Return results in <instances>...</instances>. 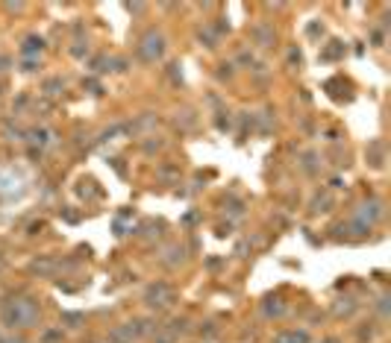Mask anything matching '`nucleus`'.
<instances>
[{
  "label": "nucleus",
  "instance_id": "1",
  "mask_svg": "<svg viewBox=\"0 0 391 343\" xmlns=\"http://www.w3.org/2000/svg\"><path fill=\"white\" fill-rule=\"evenodd\" d=\"M274 343H309V335H306V332H297V328H295V332H283V335H276V337H274Z\"/></svg>",
  "mask_w": 391,
  "mask_h": 343
},
{
  "label": "nucleus",
  "instance_id": "2",
  "mask_svg": "<svg viewBox=\"0 0 391 343\" xmlns=\"http://www.w3.org/2000/svg\"><path fill=\"white\" fill-rule=\"evenodd\" d=\"M320 343H341L339 337H327V340H320Z\"/></svg>",
  "mask_w": 391,
  "mask_h": 343
}]
</instances>
